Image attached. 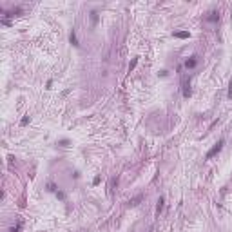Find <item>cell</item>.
Listing matches in <instances>:
<instances>
[{"mask_svg": "<svg viewBox=\"0 0 232 232\" xmlns=\"http://www.w3.org/2000/svg\"><path fill=\"white\" fill-rule=\"evenodd\" d=\"M223 145H225V140L221 138V140H218V142L214 143V147H212L211 151H208L207 154H205V158H207V160H212V158H214V156H216V154L221 151V149H223Z\"/></svg>", "mask_w": 232, "mask_h": 232, "instance_id": "cell-1", "label": "cell"}, {"mask_svg": "<svg viewBox=\"0 0 232 232\" xmlns=\"http://www.w3.org/2000/svg\"><path fill=\"white\" fill-rule=\"evenodd\" d=\"M181 85H183V96H185V98H189V96H191V82H189L187 78H183Z\"/></svg>", "mask_w": 232, "mask_h": 232, "instance_id": "cell-2", "label": "cell"}, {"mask_svg": "<svg viewBox=\"0 0 232 232\" xmlns=\"http://www.w3.org/2000/svg\"><path fill=\"white\" fill-rule=\"evenodd\" d=\"M198 65V56H191L187 62H185V67H187V69H194Z\"/></svg>", "mask_w": 232, "mask_h": 232, "instance_id": "cell-3", "label": "cell"}, {"mask_svg": "<svg viewBox=\"0 0 232 232\" xmlns=\"http://www.w3.org/2000/svg\"><path fill=\"white\" fill-rule=\"evenodd\" d=\"M163 205H165V198L161 196V198L158 199V205H156V216H160V214H161V211H163Z\"/></svg>", "mask_w": 232, "mask_h": 232, "instance_id": "cell-4", "label": "cell"}, {"mask_svg": "<svg viewBox=\"0 0 232 232\" xmlns=\"http://www.w3.org/2000/svg\"><path fill=\"white\" fill-rule=\"evenodd\" d=\"M207 20H208V22H218V20H219V13H218V11H211V13H208V16H207Z\"/></svg>", "mask_w": 232, "mask_h": 232, "instance_id": "cell-5", "label": "cell"}, {"mask_svg": "<svg viewBox=\"0 0 232 232\" xmlns=\"http://www.w3.org/2000/svg\"><path fill=\"white\" fill-rule=\"evenodd\" d=\"M174 36H176V38H183V40H185V38H191V33H189V31H176V33H174Z\"/></svg>", "mask_w": 232, "mask_h": 232, "instance_id": "cell-6", "label": "cell"}, {"mask_svg": "<svg viewBox=\"0 0 232 232\" xmlns=\"http://www.w3.org/2000/svg\"><path fill=\"white\" fill-rule=\"evenodd\" d=\"M69 42H71V44L75 45V47H76V45H80V44H78V38H76V33H75V29L71 31V35H69Z\"/></svg>", "mask_w": 232, "mask_h": 232, "instance_id": "cell-7", "label": "cell"}, {"mask_svg": "<svg viewBox=\"0 0 232 232\" xmlns=\"http://www.w3.org/2000/svg\"><path fill=\"white\" fill-rule=\"evenodd\" d=\"M91 24H92V26L98 24V13H96V11H91Z\"/></svg>", "mask_w": 232, "mask_h": 232, "instance_id": "cell-8", "label": "cell"}, {"mask_svg": "<svg viewBox=\"0 0 232 232\" xmlns=\"http://www.w3.org/2000/svg\"><path fill=\"white\" fill-rule=\"evenodd\" d=\"M142 198H143V196L140 194V196H138V198H134V199H131V201H129V207H136V205H138V201H140Z\"/></svg>", "mask_w": 232, "mask_h": 232, "instance_id": "cell-9", "label": "cell"}, {"mask_svg": "<svg viewBox=\"0 0 232 232\" xmlns=\"http://www.w3.org/2000/svg\"><path fill=\"white\" fill-rule=\"evenodd\" d=\"M227 98L232 100V78H230V82H228V92H227Z\"/></svg>", "mask_w": 232, "mask_h": 232, "instance_id": "cell-10", "label": "cell"}, {"mask_svg": "<svg viewBox=\"0 0 232 232\" xmlns=\"http://www.w3.org/2000/svg\"><path fill=\"white\" fill-rule=\"evenodd\" d=\"M136 64H138V58H132V62L129 64V73H131V71H132V69L136 67Z\"/></svg>", "mask_w": 232, "mask_h": 232, "instance_id": "cell-11", "label": "cell"}, {"mask_svg": "<svg viewBox=\"0 0 232 232\" xmlns=\"http://www.w3.org/2000/svg\"><path fill=\"white\" fill-rule=\"evenodd\" d=\"M29 120H31V118H29V114H27V116H24V118H22V122H20V125H27V123H29Z\"/></svg>", "mask_w": 232, "mask_h": 232, "instance_id": "cell-12", "label": "cell"}, {"mask_svg": "<svg viewBox=\"0 0 232 232\" xmlns=\"http://www.w3.org/2000/svg\"><path fill=\"white\" fill-rule=\"evenodd\" d=\"M47 189H49L51 192H56V187H55V185H53V183H49V185H47Z\"/></svg>", "mask_w": 232, "mask_h": 232, "instance_id": "cell-13", "label": "cell"}, {"mask_svg": "<svg viewBox=\"0 0 232 232\" xmlns=\"http://www.w3.org/2000/svg\"><path fill=\"white\" fill-rule=\"evenodd\" d=\"M100 181H102V178H100V176H96V178H95V180H92V185H98V183H100Z\"/></svg>", "mask_w": 232, "mask_h": 232, "instance_id": "cell-14", "label": "cell"}, {"mask_svg": "<svg viewBox=\"0 0 232 232\" xmlns=\"http://www.w3.org/2000/svg\"><path fill=\"white\" fill-rule=\"evenodd\" d=\"M56 196H58L60 199H65V194H64V192H56Z\"/></svg>", "mask_w": 232, "mask_h": 232, "instance_id": "cell-15", "label": "cell"}, {"mask_svg": "<svg viewBox=\"0 0 232 232\" xmlns=\"http://www.w3.org/2000/svg\"><path fill=\"white\" fill-rule=\"evenodd\" d=\"M18 230H20V225H16V227H13V228H11L9 232H18Z\"/></svg>", "mask_w": 232, "mask_h": 232, "instance_id": "cell-16", "label": "cell"}]
</instances>
